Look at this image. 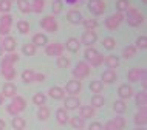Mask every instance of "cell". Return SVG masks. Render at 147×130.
<instances>
[{
  "mask_svg": "<svg viewBox=\"0 0 147 130\" xmlns=\"http://www.w3.org/2000/svg\"><path fill=\"white\" fill-rule=\"evenodd\" d=\"M33 45L37 48V46H45L47 43H48V37H47V34H43V33H36L34 36H33Z\"/></svg>",
  "mask_w": 147,
  "mask_h": 130,
  "instance_id": "obj_22",
  "label": "cell"
},
{
  "mask_svg": "<svg viewBox=\"0 0 147 130\" xmlns=\"http://www.w3.org/2000/svg\"><path fill=\"white\" fill-rule=\"evenodd\" d=\"M3 56V48H2V45H0V57Z\"/></svg>",
  "mask_w": 147,
  "mask_h": 130,
  "instance_id": "obj_55",
  "label": "cell"
},
{
  "mask_svg": "<svg viewBox=\"0 0 147 130\" xmlns=\"http://www.w3.org/2000/svg\"><path fill=\"white\" fill-rule=\"evenodd\" d=\"M88 9L93 15H102L105 11L104 0H88Z\"/></svg>",
  "mask_w": 147,
  "mask_h": 130,
  "instance_id": "obj_9",
  "label": "cell"
},
{
  "mask_svg": "<svg viewBox=\"0 0 147 130\" xmlns=\"http://www.w3.org/2000/svg\"><path fill=\"white\" fill-rule=\"evenodd\" d=\"M45 53L47 56H62L63 53V45L59 42H53V43H47L45 45Z\"/></svg>",
  "mask_w": 147,
  "mask_h": 130,
  "instance_id": "obj_11",
  "label": "cell"
},
{
  "mask_svg": "<svg viewBox=\"0 0 147 130\" xmlns=\"http://www.w3.org/2000/svg\"><path fill=\"white\" fill-rule=\"evenodd\" d=\"M11 28H13V15L2 14V17H0V36H9Z\"/></svg>",
  "mask_w": 147,
  "mask_h": 130,
  "instance_id": "obj_8",
  "label": "cell"
},
{
  "mask_svg": "<svg viewBox=\"0 0 147 130\" xmlns=\"http://www.w3.org/2000/svg\"><path fill=\"white\" fill-rule=\"evenodd\" d=\"M79 105H81V101L78 99V96L63 98V108L65 110H78Z\"/></svg>",
  "mask_w": 147,
  "mask_h": 130,
  "instance_id": "obj_16",
  "label": "cell"
},
{
  "mask_svg": "<svg viewBox=\"0 0 147 130\" xmlns=\"http://www.w3.org/2000/svg\"><path fill=\"white\" fill-rule=\"evenodd\" d=\"M40 28L43 31H47V33H56L59 26H57V20L54 19V15H45V17H42Z\"/></svg>",
  "mask_w": 147,
  "mask_h": 130,
  "instance_id": "obj_6",
  "label": "cell"
},
{
  "mask_svg": "<svg viewBox=\"0 0 147 130\" xmlns=\"http://www.w3.org/2000/svg\"><path fill=\"white\" fill-rule=\"evenodd\" d=\"M3 99H5V98H3V94L0 93V104H2V102H3Z\"/></svg>",
  "mask_w": 147,
  "mask_h": 130,
  "instance_id": "obj_54",
  "label": "cell"
},
{
  "mask_svg": "<svg viewBox=\"0 0 147 130\" xmlns=\"http://www.w3.org/2000/svg\"><path fill=\"white\" fill-rule=\"evenodd\" d=\"M68 123L73 129L81 130V129H84V125H85V119H82L81 116H73V118H68Z\"/></svg>",
  "mask_w": 147,
  "mask_h": 130,
  "instance_id": "obj_28",
  "label": "cell"
},
{
  "mask_svg": "<svg viewBox=\"0 0 147 130\" xmlns=\"http://www.w3.org/2000/svg\"><path fill=\"white\" fill-rule=\"evenodd\" d=\"M129 6H130L129 0H116V9H118V13L124 14L125 11L129 9Z\"/></svg>",
  "mask_w": 147,
  "mask_h": 130,
  "instance_id": "obj_40",
  "label": "cell"
},
{
  "mask_svg": "<svg viewBox=\"0 0 147 130\" xmlns=\"http://www.w3.org/2000/svg\"><path fill=\"white\" fill-rule=\"evenodd\" d=\"M16 39L11 37V36H5L2 40V48L3 51H6V53H16Z\"/></svg>",
  "mask_w": 147,
  "mask_h": 130,
  "instance_id": "obj_15",
  "label": "cell"
},
{
  "mask_svg": "<svg viewBox=\"0 0 147 130\" xmlns=\"http://www.w3.org/2000/svg\"><path fill=\"white\" fill-rule=\"evenodd\" d=\"M5 121H3V119H0V130H5Z\"/></svg>",
  "mask_w": 147,
  "mask_h": 130,
  "instance_id": "obj_53",
  "label": "cell"
},
{
  "mask_svg": "<svg viewBox=\"0 0 147 130\" xmlns=\"http://www.w3.org/2000/svg\"><path fill=\"white\" fill-rule=\"evenodd\" d=\"M98 54H99V53H98V50H96V48H93V46H87V50L84 51V57H85V61L88 62V64H90L91 61H93L94 57L98 56Z\"/></svg>",
  "mask_w": 147,
  "mask_h": 130,
  "instance_id": "obj_32",
  "label": "cell"
},
{
  "mask_svg": "<svg viewBox=\"0 0 147 130\" xmlns=\"http://www.w3.org/2000/svg\"><path fill=\"white\" fill-rule=\"evenodd\" d=\"M125 119L122 118L121 115H118L116 118H113V119H110V121H107L105 125H102L104 127V130H124L125 129Z\"/></svg>",
  "mask_w": 147,
  "mask_h": 130,
  "instance_id": "obj_7",
  "label": "cell"
},
{
  "mask_svg": "<svg viewBox=\"0 0 147 130\" xmlns=\"http://www.w3.org/2000/svg\"><path fill=\"white\" fill-rule=\"evenodd\" d=\"M17 31L20 34H28L30 33V23L26 20H19L17 22Z\"/></svg>",
  "mask_w": 147,
  "mask_h": 130,
  "instance_id": "obj_38",
  "label": "cell"
},
{
  "mask_svg": "<svg viewBox=\"0 0 147 130\" xmlns=\"http://www.w3.org/2000/svg\"><path fill=\"white\" fill-rule=\"evenodd\" d=\"M22 53L25 54V56H34L36 54V46L33 43H25V45L22 46Z\"/></svg>",
  "mask_w": 147,
  "mask_h": 130,
  "instance_id": "obj_41",
  "label": "cell"
},
{
  "mask_svg": "<svg viewBox=\"0 0 147 130\" xmlns=\"http://www.w3.org/2000/svg\"><path fill=\"white\" fill-rule=\"evenodd\" d=\"M122 22H124V14H122V13H115V14L109 15V17L105 19L104 25H105V28H107V30L115 31L119 25H121Z\"/></svg>",
  "mask_w": 147,
  "mask_h": 130,
  "instance_id": "obj_5",
  "label": "cell"
},
{
  "mask_svg": "<svg viewBox=\"0 0 147 130\" xmlns=\"http://www.w3.org/2000/svg\"><path fill=\"white\" fill-rule=\"evenodd\" d=\"M124 19L130 26H133V28L141 26L142 22H144V15H142V13L138 9V8H133V6H129V9H127L125 14H124Z\"/></svg>",
  "mask_w": 147,
  "mask_h": 130,
  "instance_id": "obj_2",
  "label": "cell"
},
{
  "mask_svg": "<svg viewBox=\"0 0 147 130\" xmlns=\"http://www.w3.org/2000/svg\"><path fill=\"white\" fill-rule=\"evenodd\" d=\"M146 2H147V0H142V3H146Z\"/></svg>",
  "mask_w": 147,
  "mask_h": 130,
  "instance_id": "obj_59",
  "label": "cell"
},
{
  "mask_svg": "<svg viewBox=\"0 0 147 130\" xmlns=\"http://www.w3.org/2000/svg\"><path fill=\"white\" fill-rule=\"evenodd\" d=\"M81 90H82V84L79 79H71L65 85V93H68L70 96H78L81 93Z\"/></svg>",
  "mask_w": 147,
  "mask_h": 130,
  "instance_id": "obj_10",
  "label": "cell"
},
{
  "mask_svg": "<svg viewBox=\"0 0 147 130\" xmlns=\"http://www.w3.org/2000/svg\"><path fill=\"white\" fill-rule=\"evenodd\" d=\"M11 125H13L14 130H25L26 127V121L23 119L22 116H13V123H11Z\"/></svg>",
  "mask_w": 147,
  "mask_h": 130,
  "instance_id": "obj_29",
  "label": "cell"
},
{
  "mask_svg": "<svg viewBox=\"0 0 147 130\" xmlns=\"http://www.w3.org/2000/svg\"><path fill=\"white\" fill-rule=\"evenodd\" d=\"M135 46H136V50H146L147 48V37L146 36H140L136 39Z\"/></svg>",
  "mask_w": 147,
  "mask_h": 130,
  "instance_id": "obj_44",
  "label": "cell"
},
{
  "mask_svg": "<svg viewBox=\"0 0 147 130\" xmlns=\"http://www.w3.org/2000/svg\"><path fill=\"white\" fill-rule=\"evenodd\" d=\"M57 67L59 68H68L70 67V59L67 56H57Z\"/></svg>",
  "mask_w": 147,
  "mask_h": 130,
  "instance_id": "obj_45",
  "label": "cell"
},
{
  "mask_svg": "<svg viewBox=\"0 0 147 130\" xmlns=\"http://www.w3.org/2000/svg\"><path fill=\"white\" fill-rule=\"evenodd\" d=\"M19 54L17 53H8L6 56L2 57V64H0V73L6 81H14L16 77V68L14 64L19 62Z\"/></svg>",
  "mask_w": 147,
  "mask_h": 130,
  "instance_id": "obj_1",
  "label": "cell"
},
{
  "mask_svg": "<svg viewBox=\"0 0 147 130\" xmlns=\"http://www.w3.org/2000/svg\"><path fill=\"white\" fill-rule=\"evenodd\" d=\"M65 48L70 51V53H78L79 48H81V40L76 37H70L65 43Z\"/></svg>",
  "mask_w": 147,
  "mask_h": 130,
  "instance_id": "obj_24",
  "label": "cell"
},
{
  "mask_svg": "<svg viewBox=\"0 0 147 130\" xmlns=\"http://www.w3.org/2000/svg\"><path fill=\"white\" fill-rule=\"evenodd\" d=\"M88 130H104V127H102L101 123H91Z\"/></svg>",
  "mask_w": 147,
  "mask_h": 130,
  "instance_id": "obj_50",
  "label": "cell"
},
{
  "mask_svg": "<svg viewBox=\"0 0 147 130\" xmlns=\"http://www.w3.org/2000/svg\"><path fill=\"white\" fill-rule=\"evenodd\" d=\"M102 46H104L105 50H115V46H116V40H115L113 37H105L104 40H102Z\"/></svg>",
  "mask_w": 147,
  "mask_h": 130,
  "instance_id": "obj_43",
  "label": "cell"
},
{
  "mask_svg": "<svg viewBox=\"0 0 147 130\" xmlns=\"http://www.w3.org/2000/svg\"><path fill=\"white\" fill-rule=\"evenodd\" d=\"M113 110L118 113V115H122V113H125V110H127V104H125V101H122V99L115 101V104H113Z\"/></svg>",
  "mask_w": 147,
  "mask_h": 130,
  "instance_id": "obj_35",
  "label": "cell"
},
{
  "mask_svg": "<svg viewBox=\"0 0 147 130\" xmlns=\"http://www.w3.org/2000/svg\"><path fill=\"white\" fill-rule=\"evenodd\" d=\"M82 23H84L85 30H90V31H94V28L99 25L98 20H94V19H88V20H82Z\"/></svg>",
  "mask_w": 147,
  "mask_h": 130,
  "instance_id": "obj_46",
  "label": "cell"
},
{
  "mask_svg": "<svg viewBox=\"0 0 147 130\" xmlns=\"http://www.w3.org/2000/svg\"><path fill=\"white\" fill-rule=\"evenodd\" d=\"M98 40V34L94 31H90V30H85L84 34L81 37V43H84L85 46H93Z\"/></svg>",
  "mask_w": 147,
  "mask_h": 130,
  "instance_id": "obj_12",
  "label": "cell"
},
{
  "mask_svg": "<svg viewBox=\"0 0 147 130\" xmlns=\"http://www.w3.org/2000/svg\"><path fill=\"white\" fill-rule=\"evenodd\" d=\"M48 96L51 98V99L61 101V99H63V98H65V92H63V88H61V87H50Z\"/></svg>",
  "mask_w": 147,
  "mask_h": 130,
  "instance_id": "obj_21",
  "label": "cell"
},
{
  "mask_svg": "<svg viewBox=\"0 0 147 130\" xmlns=\"http://www.w3.org/2000/svg\"><path fill=\"white\" fill-rule=\"evenodd\" d=\"M135 54H136V46L135 45H129L122 50V57L124 59H130V57H133Z\"/></svg>",
  "mask_w": 147,
  "mask_h": 130,
  "instance_id": "obj_36",
  "label": "cell"
},
{
  "mask_svg": "<svg viewBox=\"0 0 147 130\" xmlns=\"http://www.w3.org/2000/svg\"><path fill=\"white\" fill-rule=\"evenodd\" d=\"M43 8H45V0H33L31 2V11L33 13L40 14L43 11Z\"/></svg>",
  "mask_w": 147,
  "mask_h": 130,
  "instance_id": "obj_31",
  "label": "cell"
},
{
  "mask_svg": "<svg viewBox=\"0 0 147 130\" xmlns=\"http://www.w3.org/2000/svg\"><path fill=\"white\" fill-rule=\"evenodd\" d=\"M118 76H116V71L115 70H110L107 68L104 73H102V84H113V82H116Z\"/></svg>",
  "mask_w": 147,
  "mask_h": 130,
  "instance_id": "obj_20",
  "label": "cell"
},
{
  "mask_svg": "<svg viewBox=\"0 0 147 130\" xmlns=\"http://www.w3.org/2000/svg\"><path fill=\"white\" fill-rule=\"evenodd\" d=\"M33 102H34L36 105H39V107H40V105H45L47 96L43 93H36L34 96H33Z\"/></svg>",
  "mask_w": 147,
  "mask_h": 130,
  "instance_id": "obj_42",
  "label": "cell"
},
{
  "mask_svg": "<svg viewBox=\"0 0 147 130\" xmlns=\"http://www.w3.org/2000/svg\"><path fill=\"white\" fill-rule=\"evenodd\" d=\"M16 2H17V6H19V9H20V13H23V14L31 13V3L28 0H16Z\"/></svg>",
  "mask_w": 147,
  "mask_h": 130,
  "instance_id": "obj_34",
  "label": "cell"
},
{
  "mask_svg": "<svg viewBox=\"0 0 147 130\" xmlns=\"http://www.w3.org/2000/svg\"><path fill=\"white\" fill-rule=\"evenodd\" d=\"M104 96H102L101 93L98 94H93V98H91V107L93 108H101L102 105H104Z\"/></svg>",
  "mask_w": 147,
  "mask_h": 130,
  "instance_id": "obj_30",
  "label": "cell"
},
{
  "mask_svg": "<svg viewBox=\"0 0 147 130\" xmlns=\"http://www.w3.org/2000/svg\"><path fill=\"white\" fill-rule=\"evenodd\" d=\"M102 88H104V84H102L101 81H91V82H90V90H91L94 94L102 93Z\"/></svg>",
  "mask_w": 147,
  "mask_h": 130,
  "instance_id": "obj_37",
  "label": "cell"
},
{
  "mask_svg": "<svg viewBox=\"0 0 147 130\" xmlns=\"http://www.w3.org/2000/svg\"><path fill=\"white\" fill-rule=\"evenodd\" d=\"M63 9V2L62 0H54L53 2V14H61Z\"/></svg>",
  "mask_w": 147,
  "mask_h": 130,
  "instance_id": "obj_48",
  "label": "cell"
},
{
  "mask_svg": "<svg viewBox=\"0 0 147 130\" xmlns=\"http://www.w3.org/2000/svg\"><path fill=\"white\" fill-rule=\"evenodd\" d=\"M8 2H11V3H13V2H14V0H8Z\"/></svg>",
  "mask_w": 147,
  "mask_h": 130,
  "instance_id": "obj_57",
  "label": "cell"
},
{
  "mask_svg": "<svg viewBox=\"0 0 147 130\" xmlns=\"http://www.w3.org/2000/svg\"><path fill=\"white\" fill-rule=\"evenodd\" d=\"M79 116L82 119H87V118H93L94 116V108L91 105H79Z\"/></svg>",
  "mask_w": 147,
  "mask_h": 130,
  "instance_id": "obj_25",
  "label": "cell"
},
{
  "mask_svg": "<svg viewBox=\"0 0 147 130\" xmlns=\"http://www.w3.org/2000/svg\"><path fill=\"white\" fill-rule=\"evenodd\" d=\"M0 43H2V36H0Z\"/></svg>",
  "mask_w": 147,
  "mask_h": 130,
  "instance_id": "obj_58",
  "label": "cell"
},
{
  "mask_svg": "<svg viewBox=\"0 0 147 130\" xmlns=\"http://www.w3.org/2000/svg\"><path fill=\"white\" fill-rule=\"evenodd\" d=\"M16 93H17V87H16L11 81H8L6 84L3 85V88H2L3 98H14Z\"/></svg>",
  "mask_w": 147,
  "mask_h": 130,
  "instance_id": "obj_19",
  "label": "cell"
},
{
  "mask_svg": "<svg viewBox=\"0 0 147 130\" xmlns=\"http://www.w3.org/2000/svg\"><path fill=\"white\" fill-rule=\"evenodd\" d=\"M118 96H119V99H122V101L130 99V98L133 96V88H132V85H130V84H122V85H119V88H118Z\"/></svg>",
  "mask_w": 147,
  "mask_h": 130,
  "instance_id": "obj_14",
  "label": "cell"
},
{
  "mask_svg": "<svg viewBox=\"0 0 147 130\" xmlns=\"http://www.w3.org/2000/svg\"><path fill=\"white\" fill-rule=\"evenodd\" d=\"M144 76H146V70H144V68H138V67H135V68H130V70H129L127 79H129L130 82H140Z\"/></svg>",
  "mask_w": 147,
  "mask_h": 130,
  "instance_id": "obj_13",
  "label": "cell"
},
{
  "mask_svg": "<svg viewBox=\"0 0 147 130\" xmlns=\"http://www.w3.org/2000/svg\"><path fill=\"white\" fill-rule=\"evenodd\" d=\"M104 64L107 65V68L115 70V68H118V65H119V57L115 56V54H110V56L104 57Z\"/></svg>",
  "mask_w": 147,
  "mask_h": 130,
  "instance_id": "obj_27",
  "label": "cell"
},
{
  "mask_svg": "<svg viewBox=\"0 0 147 130\" xmlns=\"http://www.w3.org/2000/svg\"><path fill=\"white\" fill-rule=\"evenodd\" d=\"M34 81H36V82H43V81H45V74H42V73H34Z\"/></svg>",
  "mask_w": 147,
  "mask_h": 130,
  "instance_id": "obj_51",
  "label": "cell"
},
{
  "mask_svg": "<svg viewBox=\"0 0 147 130\" xmlns=\"http://www.w3.org/2000/svg\"><path fill=\"white\" fill-rule=\"evenodd\" d=\"M68 110H65V108H57L56 110V119H57V123L61 124V125H65V124H68Z\"/></svg>",
  "mask_w": 147,
  "mask_h": 130,
  "instance_id": "obj_26",
  "label": "cell"
},
{
  "mask_svg": "<svg viewBox=\"0 0 147 130\" xmlns=\"http://www.w3.org/2000/svg\"><path fill=\"white\" fill-rule=\"evenodd\" d=\"M91 71V67L88 62H85V61H81V62H78L76 67L73 68V71H71V74H73V77L74 79H84V77H87L90 74Z\"/></svg>",
  "mask_w": 147,
  "mask_h": 130,
  "instance_id": "obj_4",
  "label": "cell"
},
{
  "mask_svg": "<svg viewBox=\"0 0 147 130\" xmlns=\"http://www.w3.org/2000/svg\"><path fill=\"white\" fill-rule=\"evenodd\" d=\"M101 64H104V56H102V54L99 53L98 56H96V57L93 59V61L90 62V67H99Z\"/></svg>",
  "mask_w": 147,
  "mask_h": 130,
  "instance_id": "obj_49",
  "label": "cell"
},
{
  "mask_svg": "<svg viewBox=\"0 0 147 130\" xmlns=\"http://www.w3.org/2000/svg\"><path fill=\"white\" fill-rule=\"evenodd\" d=\"M67 19H68V22L73 23V25H79V23H82V20H84V17H82V14L79 9H70L68 13H67Z\"/></svg>",
  "mask_w": 147,
  "mask_h": 130,
  "instance_id": "obj_17",
  "label": "cell"
},
{
  "mask_svg": "<svg viewBox=\"0 0 147 130\" xmlns=\"http://www.w3.org/2000/svg\"><path fill=\"white\" fill-rule=\"evenodd\" d=\"M135 104H136L138 108H146V105H147V93H146V90H141V92L136 93V96H135Z\"/></svg>",
  "mask_w": 147,
  "mask_h": 130,
  "instance_id": "obj_23",
  "label": "cell"
},
{
  "mask_svg": "<svg viewBox=\"0 0 147 130\" xmlns=\"http://www.w3.org/2000/svg\"><path fill=\"white\" fill-rule=\"evenodd\" d=\"M22 81L25 82V84H31V82H34V71H33V70H25V71L22 73Z\"/></svg>",
  "mask_w": 147,
  "mask_h": 130,
  "instance_id": "obj_39",
  "label": "cell"
},
{
  "mask_svg": "<svg viewBox=\"0 0 147 130\" xmlns=\"http://www.w3.org/2000/svg\"><path fill=\"white\" fill-rule=\"evenodd\" d=\"M133 123L136 124V127H144L147 123V112L146 108H140L136 112V115L133 116Z\"/></svg>",
  "mask_w": 147,
  "mask_h": 130,
  "instance_id": "obj_18",
  "label": "cell"
},
{
  "mask_svg": "<svg viewBox=\"0 0 147 130\" xmlns=\"http://www.w3.org/2000/svg\"><path fill=\"white\" fill-rule=\"evenodd\" d=\"M135 130H146V129H144V127H136Z\"/></svg>",
  "mask_w": 147,
  "mask_h": 130,
  "instance_id": "obj_56",
  "label": "cell"
},
{
  "mask_svg": "<svg viewBox=\"0 0 147 130\" xmlns=\"http://www.w3.org/2000/svg\"><path fill=\"white\" fill-rule=\"evenodd\" d=\"M9 9H11V2H8V0H0V13L8 14Z\"/></svg>",
  "mask_w": 147,
  "mask_h": 130,
  "instance_id": "obj_47",
  "label": "cell"
},
{
  "mask_svg": "<svg viewBox=\"0 0 147 130\" xmlns=\"http://www.w3.org/2000/svg\"><path fill=\"white\" fill-rule=\"evenodd\" d=\"M25 108H26V101H25V98L17 96V94H16V96L13 98V101L8 104L6 112L9 113L11 116H17V115H20V113H22Z\"/></svg>",
  "mask_w": 147,
  "mask_h": 130,
  "instance_id": "obj_3",
  "label": "cell"
},
{
  "mask_svg": "<svg viewBox=\"0 0 147 130\" xmlns=\"http://www.w3.org/2000/svg\"><path fill=\"white\" fill-rule=\"evenodd\" d=\"M62 2L68 3V5H78V3H79V0H62Z\"/></svg>",
  "mask_w": 147,
  "mask_h": 130,
  "instance_id": "obj_52",
  "label": "cell"
},
{
  "mask_svg": "<svg viewBox=\"0 0 147 130\" xmlns=\"http://www.w3.org/2000/svg\"><path fill=\"white\" fill-rule=\"evenodd\" d=\"M50 115H51V110L47 107V105H40L39 107V112H37V118L40 121H47L50 118Z\"/></svg>",
  "mask_w": 147,
  "mask_h": 130,
  "instance_id": "obj_33",
  "label": "cell"
},
{
  "mask_svg": "<svg viewBox=\"0 0 147 130\" xmlns=\"http://www.w3.org/2000/svg\"><path fill=\"white\" fill-rule=\"evenodd\" d=\"M81 130H84V129H81Z\"/></svg>",
  "mask_w": 147,
  "mask_h": 130,
  "instance_id": "obj_60",
  "label": "cell"
}]
</instances>
